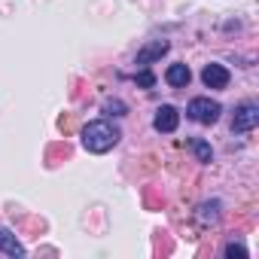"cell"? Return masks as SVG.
Listing matches in <instances>:
<instances>
[{"instance_id": "ba28073f", "label": "cell", "mask_w": 259, "mask_h": 259, "mask_svg": "<svg viewBox=\"0 0 259 259\" xmlns=\"http://www.w3.org/2000/svg\"><path fill=\"white\" fill-rule=\"evenodd\" d=\"M0 250H4L7 256H25V247L19 244V238L10 229H4V226H0Z\"/></svg>"}, {"instance_id": "3957f363", "label": "cell", "mask_w": 259, "mask_h": 259, "mask_svg": "<svg viewBox=\"0 0 259 259\" xmlns=\"http://www.w3.org/2000/svg\"><path fill=\"white\" fill-rule=\"evenodd\" d=\"M259 125V107L256 104H241L235 110V119H232V132L244 135V132H253Z\"/></svg>"}, {"instance_id": "4fadbf2b", "label": "cell", "mask_w": 259, "mask_h": 259, "mask_svg": "<svg viewBox=\"0 0 259 259\" xmlns=\"http://www.w3.org/2000/svg\"><path fill=\"white\" fill-rule=\"evenodd\" d=\"M226 256H238V259H247V247H244V244H235V241H232V244L226 247Z\"/></svg>"}, {"instance_id": "30bf717a", "label": "cell", "mask_w": 259, "mask_h": 259, "mask_svg": "<svg viewBox=\"0 0 259 259\" xmlns=\"http://www.w3.org/2000/svg\"><path fill=\"white\" fill-rule=\"evenodd\" d=\"M217 217H220V201H210V204H201L198 207V220L207 226V223H217Z\"/></svg>"}, {"instance_id": "5b68a950", "label": "cell", "mask_w": 259, "mask_h": 259, "mask_svg": "<svg viewBox=\"0 0 259 259\" xmlns=\"http://www.w3.org/2000/svg\"><path fill=\"white\" fill-rule=\"evenodd\" d=\"M201 82H204L207 89H226V85H229V70H226L223 64H204Z\"/></svg>"}, {"instance_id": "7c38bea8", "label": "cell", "mask_w": 259, "mask_h": 259, "mask_svg": "<svg viewBox=\"0 0 259 259\" xmlns=\"http://www.w3.org/2000/svg\"><path fill=\"white\" fill-rule=\"evenodd\" d=\"M104 110H107L110 116H125V104H122V101H107Z\"/></svg>"}, {"instance_id": "7a4b0ae2", "label": "cell", "mask_w": 259, "mask_h": 259, "mask_svg": "<svg viewBox=\"0 0 259 259\" xmlns=\"http://www.w3.org/2000/svg\"><path fill=\"white\" fill-rule=\"evenodd\" d=\"M186 113H189V119H195V122H201V125H213V122L220 119L223 107H220L217 101H210V98H192L189 107H186Z\"/></svg>"}, {"instance_id": "8992f818", "label": "cell", "mask_w": 259, "mask_h": 259, "mask_svg": "<svg viewBox=\"0 0 259 259\" xmlns=\"http://www.w3.org/2000/svg\"><path fill=\"white\" fill-rule=\"evenodd\" d=\"M189 79H192V70H189L186 64H171V67L165 70V82L174 85V89H186Z\"/></svg>"}, {"instance_id": "8fae6325", "label": "cell", "mask_w": 259, "mask_h": 259, "mask_svg": "<svg viewBox=\"0 0 259 259\" xmlns=\"http://www.w3.org/2000/svg\"><path fill=\"white\" fill-rule=\"evenodd\" d=\"M135 82H138L141 89H153V85H156V76H153L150 70H138V73H135Z\"/></svg>"}, {"instance_id": "277c9868", "label": "cell", "mask_w": 259, "mask_h": 259, "mask_svg": "<svg viewBox=\"0 0 259 259\" xmlns=\"http://www.w3.org/2000/svg\"><path fill=\"white\" fill-rule=\"evenodd\" d=\"M177 125H180V113H177V107L162 104V107L156 110L153 128H156V132H162V135H171V132H177Z\"/></svg>"}, {"instance_id": "52a82bcc", "label": "cell", "mask_w": 259, "mask_h": 259, "mask_svg": "<svg viewBox=\"0 0 259 259\" xmlns=\"http://www.w3.org/2000/svg\"><path fill=\"white\" fill-rule=\"evenodd\" d=\"M168 52V40H153V43H147L141 52H138V64H153L156 58H162Z\"/></svg>"}, {"instance_id": "6da1fadb", "label": "cell", "mask_w": 259, "mask_h": 259, "mask_svg": "<svg viewBox=\"0 0 259 259\" xmlns=\"http://www.w3.org/2000/svg\"><path fill=\"white\" fill-rule=\"evenodd\" d=\"M119 138H122V132L113 122H107V119H95V122H89L82 128V147L89 153H98V156L107 153V150H113L119 144Z\"/></svg>"}, {"instance_id": "9c48e42d", "label": "cell", "mask_w": 259, "mask_h": 259, "mask_svg": "<svg viewBox=\"0 0 259 259\" xmlns=\"http://www.w3.org/2000/svg\"><path fill=\"white\" fill-rule=\"evenodd\" d=\"M189 147H192V153H195L198 162H210L213 159V150H210L207 141H189Z\"/></svg>"}]
</instances>
